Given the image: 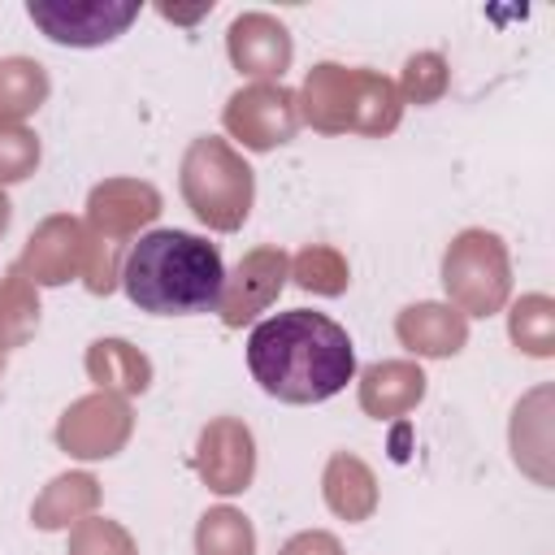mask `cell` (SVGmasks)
Instances as JSON below:
<instances>
[{
    "instance_id": "24",
    "label": "cell",
    "mask_w": 555,
    "mask_h": 555,
    "mask_svg": "<svg viewBox=\"0 0 555 555\" xmlns=\"http://www.w3.org/2000/svg\"><path fill=\"white\" fill-rule=\"evenodd\" d=\"M195 555H256V529L238 507H208L195 525Z\"/></svg>"
},
{
    "instance_id": "11",
    "label": "cell",
    "mask_w": 555,
    "mask_h": 555,
    "mask_svg": "<svg viewBox=\"0 0 555 555\" xmlns=\"http://www.w3.org/2000/svg\"><path fill=\"white\" fill-rule=\"evenodd\" d=\"M195 473L212 494H243L256 477V438L238 416H217L199 429Z\"/></svg>"
},
{
    "instance_id": "2",
    "label": "cell",
    "mask_w": 555,
    "mask_h": 555,
    "mask_svg": "<svg viewBox=\"0 0 555 555\" xmlns=\"http://www.w3.org/2000/svg\"><path fill=\"white\" fill-rule=\"evenodd\" d=\"M117 286L139 312L195 317V312H217L225 264H221V251L199 234L152 230V234H139V243H130Z\"/></svg>"
},
{
    "instance_id": "30",
    "label": "cell",
    "mask_w": 555,
    "mask_h": 555,
    "mask_svg": "<svg viewBox=\"0 0 555 555\" xmlns=\"http://www.w3.org/2000/svg\"><path fill=\"white\" fill-rule=\"evenodd\" d=\"M9 221H13V204H9V195H4V186H0V234L9 230Z\"/></svg>"
},
{
    "instance_id": "25",
    "label": "cell",
    "mask_w": 555,
    "mask_h": 555,
    "mask_svg": "<svg viewBox=\"0 0 555 555\" xmlns=\"http://www.w3.org/2000/svg\"><path fill=\"white\" fill-rule=\"evenodd\" d=\"M447 82H451V69H447V56L442 52H416L403 61V74L395 82L399 100L403 104H434L447 95Z\"/></svg>"
},
{
    "instance_id": "29",
    "label": "cell",
    "mask_w": 555,
    "mask_h": 555,
    "mask_svg": "<svg viewBox=\"0 0 555 555\" xmlns=\"http://www.w3.org/2000/svg\"><path fill=\"white\" fill-rule=\"evenodd\" d=\"M204 13H212V4H199V9H160V17H169V22H195V17H204Z\"/></svg>"
},
{
    "instance_id": "20",
    "label": "cell",
    "mask_w": 555,
    "mask_h": 555,
    "mask_svg": "<svg viewBox=\"0 0 555 555\" xmlns=\"http://www.w3.org/2000/svg\"><path fill=\"white\" fill-rule=\"evenodd\" d=\"M52 78L30 56H0V126H22L43 108Z\"/></svg>"
},
{
    "instance_id": "5",
    "label": "cell",
    "mask_w": 555,
    "mask_h": 555,
    "mask_svg": "<svg viewBox=\"0 0 555 555\" xmlns=\"http://www.w3.org/2000/svg\"><path fill=\"white\" fill-rule=\"evenodd\" d=\"M442 286L455 312L494 317L512 295V256L494 230L468 225L442 251Z\"/></svg>"
},
{
    "instance_id": "10",
    "label": "cell",
    "mask_w": 555,
    "mask_h": 555,
    "mask_svg": "<svg viewBox=\"0 0 555 555\" xmlns=\"http://www.w3.org/2000/svg\"><path fill=\"white\" fill-rule=\"evenodd\" d=\"M286 278H291V256L282 247H269V243L264 247H251L234 264V273H225V286H221L217 312H221L225 330H243L264 308H273L278 295H282V286H286Z\"/></svg>"
},
{
    "instance_id": "1",
    "label": "cell",
    "mask_w": 555,
    "mask_h": 555,
    "mask_svg": "<svg viewBox=\"0 0 555 555\" xmlns=\"http://www.w3.org/2000/svg\"><path fill=\"white\" fill-rule=\"evenodd\" d=\"M247 369L260 390L282 403H325L356 377V347L325 312L291 308L251 330Z\"/></svg>"
},
{
    "instance_id": "6",
    "label": "cell",
    "mask_w": 555,
    "mask_h": 555,
    "mask_svg": "<svg viewBox=\"0 0 555 555\" xmlns=\"http://www.w3.org/2000/svg\"><path fill=\"white\" fill-rule=\"evenodd\" d=\"M221 126L230 130V139H238L247 152H273L282 143L295 139L299 130V104L295 91L282 82H247L238 87L225 108H221Z\"/></svg>"
},
{
    "instance_id": "9",
    "label": "cell",
    "mask_w": 555,
    "mask_h": 555,
    "mask_svg": "<svg viewBox=\"0 0 555 555\" xmlns=\"http://www.w3.org/2000/svg\"><path fill=\"white\" fill-rule=\"evenodd\" d=\"M156 217H160V191L152 182H143V178H104L87 195L82 225H87V234H95V238L130 251L126 243L143 225H152Z\"/></svg>"
},
{
    "instance_id": "31",
    "label": "cell",
    "mask_w": 555,
    "mask_h": 555,
    "mask_svg": "<svg viewBox=\"0 0 555 555\" xmlns=\"http://www.w3.org/2000/svg\"><path fill=\"white\" fill-rule=\"evenodd\" d=\"M4 356H9V351H0V373H4Z\"/></svg>"
},
{
    "instance_id": "18",
    "label": "cell",
    "mask_w": 555,
    "mask_h": 555,
    "mask_svg": "<svg viewBox=\"0 0 555 555\" xmlns=\"http://www.w3.org/2000/svg\"><path fill=\"white\" fill-rule=\"evenodd\" d=\"M82 364H87V377L95 382V390H104V395L130 399L152 386V360L126 338H95L87 347Z\"/></svg>"
},
{
    "instance_id": "21",
    "label": "cell",
    "mask_w": 555,
    "mask_h": 555,
    "mask_svg": "<svg viewBox=\"0 0 555 555\" xmlns=\"http://www.w3.org/2000/svg\"><path fill=\"white\" fill-rule=\"evenodd\" d=\"M35 330H39V286L17 264H9L0 278V351L26 347Z\"/></svg>"
},
{
    "instance_id": "27",
    "label": "cell",
    "mask_w": 555,
    "mask_h": 555,
    "mask_svg": "<svg viewBox=\"0 0 555 555\" xmlns=\"http://www.w3.org/2000/svg\"><path fill=\"white\" fill-rule=\"evenodd\" d=\"M39 169V139L26 126H0V186L22 182Z\"/></svg>"
},
{
    "instance_id": "12",
    "label": "cell",
    "mask_w": 555,
    "mask_h": 555,
    "mask_svg": "<svg viewBox=\"0 0 555 555\" xmlns=\"http://www.w3.org/2000/svg\"><path fill=\"white\" fill-rule=\"evenodd\" d=\"M82 256H87L82 221L69 212H52L30 230V238L17 256V269L35 286H65L69 278H82Z\"/></svg>"
},
{
    "instance_id": "4",
    "label": "cell",
    "mask_w": 555,
    "mask_h": 555,
    "mask_svg": "<svg viewBox=\"0 0 555 555\" xmlns=\"http://www.w3.org/2000/svg\"><path fill=\"white\" fill-rule=\"evenodd\" d=\"M178 186L186 208L217 234H234L256 199V173L243 160L238 147H230L217 134H199L191 139V147L182 152L178 165Z\"/></svg>"
},
{
    "instance_id": "15",
    "label": "cell",
    "mask_w": 555,
    "mask_h": 555,
    "mask_svg": "<svg viewBox=\"0 0 555 555\" xmlns=\"http://www.w3.org/2000/svg\"><path fill=\"white\" fill-rule=\"evenodd\" d=\"M429 390V377L416 360H377L360 373V408L373 421H395L412 412Z\"/></svg>"
},
{
    "instance_id": "28",
    "label": "cell",
    "mask_w": 555,
    "mask_h": 555,
    "mask_svg": "<svg viewBox=\"0 0 555 555\" xmlns=\"http://www.w3.org/2000/svg\"><path fill=\"white\" fill-rule=\"evenodd\" d=\"M278 555H343V542L334 533H325V529H304Z\"/></svg>"
},
{
    "instance_id": "8",
    "label": "cell",
    "mask_w": 555,
    "mask_h": 555,
    "mask_svg": "<svg viewBox=\"0 0 555 555\" xmlns=\"http://www.w3.org/2000/svg\"><path fill=\"white\" fill-rule=\"evenodd\" d=\"M30 22L61 48H104L130 30L139 4L117 0H30Z\"/></svg>"
},
{
    "instance_id": "22",
    "label": "cell",
    "mask_w": 555,
    "mask_h": 555,
    "mask_svg": "<svg viewBox=\"0 0 555 555\" xmlns=\"http://www.w3.org/2000/svg\"><path fill=\"white\" fill-rule=\"evenodd\" d=\"M507 334L516 351L546 360L555 356V299L551 295H520L507 312Z\"/></svg>"
},
{
    "instance_id": "23",
    "label": "cell",
    "mask_w": 555,
    "mask_h": 555,
    "mask_svg": "<svg viewBox=\"0 0 555 555\" xmlns=\"http://www.w3.org/2000/svg\"><path fill=\"white\" fill-rule=\"evenodd\" d=\"M291 278H295V286L334 299V295H343L351 286V264H347V256L338 247L308 243V247H299L291 256Z\"/></svg>"
},
{
    "instance_id": "17",
    "label": "cell",
    "mask_w": 555,
    "mask_h": 555,
    "mask_svg": "<svg viewBox=\"0 0 555 555\" xmlns=\"http://www.w3.org/2000/svg\"><path fill=\"white\" fill-rule=\"evenodd\" d=\"M512 460L538 486H551V386L525 395L512 412Z\"/></svg>"
},
{
    "instance_id": "3",
    "label": "cell",
    "mask_w": 555,
    "mask_h": 555,
    "mask_svg": "<svg viewBox=\"0 0 555 555\" xmlns=\"http://www.w3.org/2000/svg\"><path fill=\"white\" fill-rule=\"evenodd\" d=\"M295 104H299V121H308L321 134L382 139L403 121V100L386 74L338 61L312 65L304 74V87L295 91Z\"/></svg>"
},
{
    "instance_id": "13",
    "label": "cell",
    "mask_w": 555,
    "mask_h": 555,
    "mask_svg": "<svg viewBox=\"0 0 555 555\" xmlns=\"http://www.w3.org/2000/svg\"><path fill=\"white\" fill-rule=\"evenodd\" d=\"M225 52H230V65L256 82H282V74L291 69V56H295V43H291V30L273 17V13H238L225 30Z\"/></svg>"
},
{
    "instance_id": "19",
    "label": "cell",
    "mask_w": 555,
    "mask_h": 555,
    "mask_svg": "<svg viewBox=\"0 0 555 555\" xmlns=\"http://www.w3.org/2000/svg\"><path fill=\"white\" fill-rule=\"evenodd\" d=\"M95 507H100V481L91 473H61L30 503V525L43 529V533L74 529L78 520L95 516Z\"/></svg>"
},
{
    "instance_id": "16",
    "label": "cell",
    "mask_w": 555,
    "mask_h": 555,
    "mask_svg": "<svg viewBox=\"0 0 555 555\" xmlns=\"http://www.w3.org/2000/svg\"><path fill=\"white\" fill-rule=\"evenodd\" d=\"M321 494H325V507H330L338 520H351V525L369 520V516L377 512V499H382L373 468H369L360 455H351V451H334V455L325 460Z\"/></svg>"
},
{
    "instance_id": "7",
    "label": "cell",
    "mask_w": 555,
    "mask_h": 555,
    "mask_svg": "<svg viewBox=\"0 0 555 555\" xmlns=\"http://www.w3.org/2000/svg\"><path fill=\"white\" fill-rule=\"evenodd\" d=\"M134 434V412L121 395L91 390L74 399L56 421V447L74 460H113Z\"/></svg>"
},
{
    "instance_id": "26",
    "label": "cell",
    "mask_w": 555,
    "mask_h": 555,
    "mask_svg": "<svg viewBox=\"0 0 555 555\" xmlns=\"http://www.w3.org/2000/svg\"><path fill=\"white\" fill-rule=\"evenodd\" d=\"M69 555H139L126 525L108 516H87L69 529Z\"/></svg>"
},
{
    "instance_id": "14",
    "label": "cell",
    "mask_w": 555,
    "mask_h": 555,
    "mask_svg": "<svg viewBox=\"0 0 555 555\" xmlns=\"http://www.w3.org/2000/svg\"><path fill=\"white\" fill-rule=\"evenodd\" d=\"M395 334L399 343L412 351V356H425V360H447V356H460L464 343H468V317L455 312L451 304H408L399 317H395Z\"/></svg>"
}]
</instances>
